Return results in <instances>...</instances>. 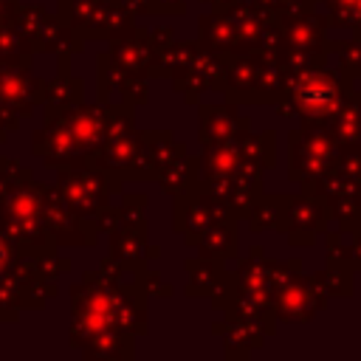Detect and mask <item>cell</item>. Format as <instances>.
Masks as SVG:
<instances>
[{"label": "cell", "mask_w": 361, "mask_h": 361, "mask_svg": "<svg viewBox=\"0 0 361 361\" xmlns=\"http://www.w3.org/2000/svg\"><path fill=\"white\" fill-rule=\"evenodd\" d=\"M3 257H6V251H3V243H0V262H3Z\"/></svg>", "instance_id": "1"}]
</instances>
